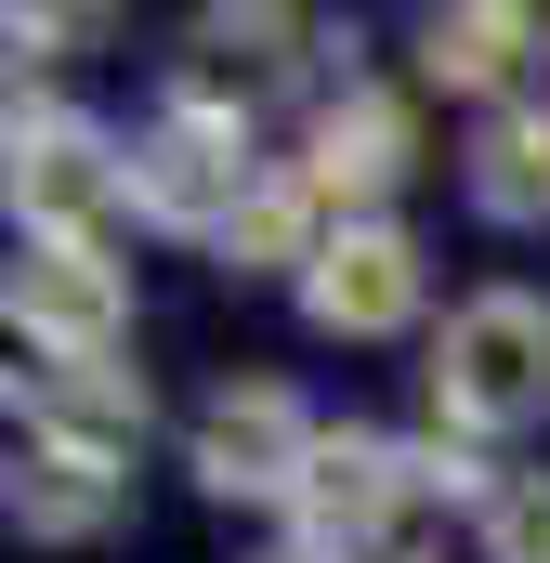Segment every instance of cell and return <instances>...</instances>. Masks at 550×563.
I'll list each match as a JSON object with an SVG mask.
<instances>
[{"label":"cell","instance_id":"cell-13","mask_svg":"<svg viewBox=\"0 0 550 563\" xmlns=\"http://www.w3.org/2000/svg\"><path fill=\"white\" fill-rule=\"evenodd\" d=\"M525 53H538V13H512V0L432 13V26H419V79H432V92H512Z\"/></svg>","mask_w":550,"mask_h":563},{"label":"cell","instance_id":"cell-9","mask_svg":"<svg viewBox=\"0 0 550 563\" xmlns=\"http://www.w3.org/2000/svg\"><path fill=\"white\" fill-rule=\"evenodd\" d=\"M13 420L40 445L132 459L144 445V367H119V354H40V367H13Z\"/></svg>","mask_w":550,"mask_h":563},{"label":"cell","instance_id":"cell-10","mask_svg":"<svg viewBox=\"0 0 550 563\" xmlns=\"http://www.w3.org/2000/svg\"><path fill=\"white\" fill-rule=\"evenodd\" d=\"M119 511H132V459H92V445H13V525L40 538V551H92V538H119Z\"/></svg>","mask_w":550,"mask_h":563},{"label":"cell","instance_id":"cell-12","mask_svg":"<svg viewBox=\"0 0 550 563\" xmlns=\"http://www.w3.org/2000/svg\"><path fill=\"white\" fill-rule=\"evenodd\" d=\"M459 184H472V210L485 223H550V106H498L485 132H472V157H459Z\"/></svg>","mask_w":550,"mask_h":563},{"label":"cell","instance_id":"cell-1","mask_svg":"<svg viewBox=\"0 0 550 563\" xmlns=\"http://www.w3.org/2000/svg\"><path fill=\"white\" fill-rule=\"evenodd\" d=\"M432 407L446 432H538L550 420V301L538 288H472L432 328Z\"/></svg>","mask_w":550,"mask_h":563},{"label":"cell","instance_id":"cell-7","mask_svg":"<svg viewBox=\"0 0 550 563\" xmlns=\"http://www.w3.org/2000/svg\"><path fill=\"white\" fill-rule=\"evenodd\" d=\"M419 301H432V263H419V236L394 210H381V223H341L328 263L301 276V314H315L328 341H394V328H419Z\"/></svg>","mask_w":550,"mask_h":563},{"label":"cell","instance_id":"cell-5","mask_svg":"<svg viewBox=\"0 0 550 563\" xmlns=\"http://www.w3.org/2000/svg\"><path fill=\"white\" fill-rule=\"evenodd\" d=\"M250 184H263V157H250V132H223V119H184V106H157L132 132V210L157 223V236H223L237 210H250Z\"/></svg>","mask_w":550,"mask_h":563},{"label":"cell","instance_id":"cell-3","mask_svg":"<svg viewBox=\"0 0 550 563\" xmlns=\"http://www.w3.org/2000/svg\"><path fill=\"white\" fill-rule=\"evenodd\" d=\"M106 210H132V132L13 92V223L26 236H106Z\"/></svg>","mask_w":550,"mask_h":563},{"label":"cell","instance_id":"cell-8","mask_svg":"<svg viewBox=\"0 0 550 563\" xmlns=\"http://www.w3.org/2000/svg\"><path fill=\"white\" fill-rule=\"evenodd\" d=\"M315 197L341 210V223H381V197L419 170V119H407V92H381V79H341L328 106H315Z\"/></svg>","mask_w":550,"mask_h":563},{"label":"cell","instance_id":"cell-2","mask_svg":"<svg viewBox=\"0 0 550 563\" xmlns=\"http://www.w3.org/2000/svg\"><path fill=\"white\" fill-rule=\"evenodd\" d=\"M315 445L328 420L288 394V380H223L197 432H184V472L210 485V498H250V511H301V485H315Z\"/></svg>","mask_w":550,"mask_h":563},{"label":"cell","instance_id":"cell-11","mask_svg":"<svg viewBox=\"0 0 550 563\" xmlns=\"http://www.w3.org/2000/svg\"><path fill=\"white\" fill-rule=\"evenodd\" d=\"M328 236H341V223H328L315 170H263V184H250V210L210 236V263H223V276H315V263H328Z\"/></svg>","mask_w":550,"mask_h":563},{"label":"cell","instance_id":"cell-6","mask_svg":"<svg viewBox=\"0 0 550 563\" xmlns=\"http://www.w3.org/2000/svg\"><path fill=\"white\" fill-rule=\"evenodd\" d=\"M301 53H315V26H301V13H197V26H184V53H170V106H184V119L250 132V119H263V92L301 79Z\"/></svg>","mask_w":550,"mask_h":563},{"label":"cell","instance_id":"cell-14","mask_svg":"<svg viewBox=\"0 0 550 563\" xmlns=\"http://www.w3.org/2000/svg\"><path fill=\"white\" fill-rule=\"evenodd\" d=\"M485 563H550V472H512L485 498Z\"/></svg>","mask_w":550,"mask_h":563},{"label":"cell","instance_id":"cell-4","mask_svg":"<svg viewBox=\"0 0 550 563\" xmlns=\"http://www.w3.org/2000/svg\"><path fill=\"white\" fill-rule=\"evenodd\" d=\"M0 301L26 354H132V263L106 236H13Z\"/></svg>","mask_w":550,"mask_h":563}]
</instances>
